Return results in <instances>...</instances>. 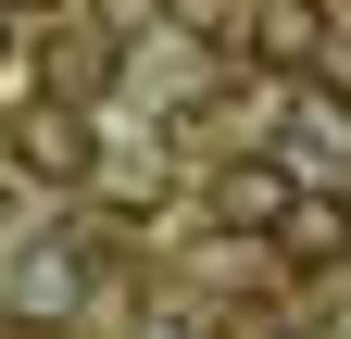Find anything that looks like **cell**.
<instances>
[{"label": "cell", "instance_id": "1", "mask_svg": "<svg viewBox=\"0 0 351 339\" xmlns=\"http://www.w3.org/2000/svg\"><path fill=\"white\" fill-rule=\"evenodd\" d=\"M276 151H289V189H351V101H326V89H289Z\"/></svg>", "mask_w": 351, "mask_h": 339}, {"label": "cell", "instance_id": "2", "mask_svg": "<svg viewBox=\"0 0 351 339\" xmlns=\"http://www.w3.org/2000/svg\"><path fill=\"white\" fill-rule=\"evenodd\" d=\"M289 214H301V189H289V163H263V151H239L226 176H213V226H226V239H276Z\"/></svg>", "mask_w": 351, "mask_h": 339}, {"label": "cell", "instance_id": "3", "mask_svg": "<svg viewBox=\"0 0 351 339\" xmlns=\"http://www.w3.org/2000/svg\"><path fill=\"white\" fill-rule=\"evenodd\" d=\"M13 163H25V176H51V189H88V176H101V151H88V113L25 101V113H13Z\"/></svg>", "mask_w": 351, "mask_h": 339}, {"label": "cell", "instance_id": "4", "mask_svg": "<svg viewBox=\"0 0 351 339\" xmlns=\"http://www.w3.org/2000/svg\"><path fill=\"white\" fill-rule=\"evenodd\" d=\"M38 51H51V63H38V101H63V113H88V101L113 89V38L88 25V13H63L51 38H38Z\"/></svg>", "mask_w": 351, "mask_h": 339}, {"label": "cell", "instance_id": "5", "mask_svg": "<svg viewBox=\"0 0 351 339\" xmlns=\"http://www.w3.org/2000/svg\"><path fill=\"white\" fill-rule=\"evenodd\" d=\"M75 289H88V264H75V251H25V264H13L25 327H63V314H75Z\"/></svg>", "mask_w": 351, "mask_h": 339}, {"label": "cell", "instance_id": "6", "mask_svg": "<svg viewBox=\"0 0 351 339\" xmlns=\"http://www.w3.org/2000/svg\"><path fill=\"white\" fill-rule=\"evenodd\" d=\"M276 239H289V264H339V251H351V201H301Z\"/></svg>", "mask_w": 351, "mask_h": 339}, {"label": "cell", "instance_id": "7", "mask_svg": "<svg viewBox=\"0 0 351 339\" xmlns=\"http://www.w3.org/2000/svg\"><path fill=\"white\" fill-rule=\"evenodd\" d=\"M88 189H101V201H151V189H163V163H151V151H138V163H101Z\"/></svg>", "mask_w": 351, "mask_h": 339}, {"label": "cell", "instance_id": "8", "mask_svg": "<svg viewBox=\"0 0 351 339\" xmlns=\"http://www.w3.org/2000/svg\"><path fill=\"white\" fill-rule=\"evenodd\" d=\"M0 51H13V0H0Z\"/></svg>", "mask_w": 351, "mask_h": 339}]
</instances>
